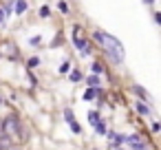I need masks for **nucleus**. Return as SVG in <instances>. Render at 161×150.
<instances>
[{"instance_id": "nucleus-1", "label": "nucleus", "mask_w": 161, "mask_h": 150, "mask_svg": "<svg viewBox=\"0 0 161 150\" xmlns=\"http://www.w3.org/2000/svg\"><path fill=\"white\" fill-rule=\"evenodd\" d=\"M93 36H95V40H97L99 44H104L108 58H110L115 64H121V62H124V47H121V42H119L117 38H113V36H108V33H104V31H95Z\"/></svg>"}, {"instance_id": "nucleus-2", "label": "nucleus", "mask_w": 161, "mask_h": 150, "mask_svg": "<svg viewBox=\"0 0 161 150\" xmlns=\"http://www.w3.org/2000/svg\"><path fill=\"white\" fill-rule=\"evenodd\" d=\"M3 135H7V137H11V139H16V137L20 135V128H18L16 117H7V119L3 121Z\"/></svg>"}, {"instance_id": "nucleus-3", "label": "nucleus", "mask_w": 161, "mask_h": 150, "mask_svg": "<svg viewBox=\"0 0 161 150\" xmlns=\"http://www.w3.org/2000/svg\"><path fill=\"white\" fill-rule=\"evenodd\" d=\"M73 42H75V47L82 51V55H88V44H86V40H84V36H82V29H80V27H75V29H73Z\"/></svg>"}, {"instance_id": "nucleus-4", "label": "nucleus", "mask_w": 161, "mask_h": 150, "mask_svg": "<svg viewBox=\"0 0 161 150\" xmlns=\"http://www.w3.org/2000/svg\"><path fill=\"white\" fill-rule=\"evenodd\" d=\"M64 117H66V121H69V126L73 128V132H80V124L75 121V115H73L71 110H64Z\"/></svg>"}, {"instance_id": "nucleus-5", "label": "nucleus", "mask_w": 161, "mask_h": 150, "mask_svg": "<svg viewBox=\"0 0 161 150\" xmlns=\"http://www.w3.org/2000/svg\"><path fill=\"white\" fill-rule=\"evenodd\" d=\"M126 141H128V143H130V146H132L135 150H143V141H141V139H139L137 135H132V137H128Z\"/></svg>"}, {"instance_id": "nucleus-6", "label": "nucleus", "mask_w": 161, "mask_h": 150, "mask_svg": "<svg viewBox=\"0 0 161 150\" xmlns=\"http://www.w3.org/2000/svg\"><path fill=\"white\" fill-rule=\"evenodd\" d=\"M11 143H14V139H11V137L0 135V150H9V148H11Z\"/></svg>"}, {"instance_id": "nucleus-7", "label": "nucleus", "mask_w": 161, "mask_h": 150, "mask_svg": "<svg viewBox=\"0 0 161 150\" xmlns=\"http://www.w3.org/2000/svg\"><path fill=\"white\" fill-rule=\"evenodd\" d=\"M27 11V0H16V14H25Z\"/></svg>"}, {"instance_id": "nucleus-8", "label": "nucleus", "mask_w": 161, "mask_h": 150, "mask_svg": "<svg viewBox=\"0 0 161 150\" xmlns=\"http://www.w3.org/2000/svg\"><path fill=\"white\" fill-rule=\"evenodd\" d=\"M93 97H97V88H88V91L84 93V99H88V102H91Z\"/></svg>"}, {"instance_id": "nucleus-9", "label": "nucleus", "mask_w": 161, "mask_h": 150, "mask_svg": "<svg viewBox=\"0 0 161 150\" xmlns=\"http://www.w3.org/2000/svg\"><path fill=\"white\" fill-rule=\"evenodd\" d=\"M137 110H139L141 115H148V113H150V108H148L143 102H137Z\"/></svg>"}, {"instance_id": "nucleus-10", "label": "nucleus", "mask_w": 161, "mask_h": 150, "mask_svg": "<svg viewBox=\"0 0 161 150\" xmlns=\"http://www.w3.org/2000/svg\"><path fill=\"white\" fill-rule=\"evenodd\" d=\"M88 121H91L93 126H97V124H99V115H97L95 110H93V113H88Z\"/></svg>"}, {"instance_id": "nucleus-11", "label": "nucleus", "mask_w": 161, "mask_h": 150, "mask_svg": "<svg viewBox=\"0 0 161 150\" xmlns=\"http://www.w3.org/2000/svg\"><path fill=\"white\" fill-rule=\"evenodd\" d=\"M71 80H73V82L82 80V73H80V71H73V73H71Z\"/></svg>"}, {"instance_id": "nucleus-12", "label": "nucleus", "mask_w": 161, "mask_h": 150, "mask_svg": "<svg viewBox=\"0 0 161 150\" xmlns=\"http://www.w3.org/2000/svg\"><path fill=\"white\" fill-rule=\"evenodd\" d=\"M88 84H91L93 88H97V86H99V80H97V77H88Z\"/></svg>"}, {"instance_id": "nucleus-13", "label": "nucleus", "mask_w": 161, "mask_h": 150, "mask_svg": "<svg viewBox=\"0 0 161 150\" xmlns=\"http://www.w3.org/2000/svg\"><path fill=\"white\" fill-rule=\"evenodd\" d=\"M102 71H104V69H102V64H97V62H95V64H93V73H102Z\"/></svg>"}, {"instance_id": "nucleus-14", "label": "nucleus", "mask_w": 161, "mask_h": 150, "mask_svg": "<svg viewBox=\"0 0 161 150\" xmlns=\"http://www.w3.org/2000/svg\"><path fill=\"white\" fill-rule=\"evenodd\" d=\"M38 64H40L38 58H31V60H29V66H38Z\"/></svg>"}, {"instance_id": "nucleus-15", "label": "nucleus", "mask_w": 161, "mask_h": 150, "mask_svg": "<svg viewBox=\"0 0 161 150\" xmlns=\"http://www.w3.org/2000/svg\"><path fill=\"white\" fill-rule=\"evenodd\" d=\"M5 18H7V9H0V22H5Z\"/></svg>"}, {"instance_id": "nucleus-16", "label": "nucleus", "mask_w": 161, "mask_h": 150, "mask_svg": "<svg viewBox=\"0 0 161 150\" xmlns=\"http://www.w3.org/2000/svg\"><path fill=\"white\" fill-rule=\"evenodd\" d=\"M97 132H106V126H104V124H102V121H99V124H97Z\"/></svg>"}, {"instance_id": "nucleus-17", "label": "nucleus", "mask_w": 161, "mask_h": 150, "mask_svg": "<svg viewBox=\"0 0 161 150\" xmlns=\"http://www.w3.org/2000/svg\"><path fill=\"white\" fill-rule=\"evenodd\" d=\"M40 14H42V16L47 18V16H49V7H42V9H40Z\"/></svg>"}, {"instance_id": "nucleus-18", "label": "nucleus", "mask_w": 161, "mask_h": 150, "mask_svg": "<svg viewBox=\"0 0 161 150\" xmlns=\"http://www.w3.org/2000/svg\"><path fill=\"white\" fill-rule=\"evenodd\" d=\"M40 42H42V38H40V36H38V38H31V44H40Z\"/></svg>"}, {"instance_id": "nucleus-19", "label": "nucleus", "mask_w": 161, "mask_h": 150, "mask_svg": "<svg viewBox=\"0 0 161 150\" xmlns=\"http://www.w3.org/2000/svg\"><path fill=\"white\" fill-rule=\"evenodd\" d=\"M66 71H69V62H64V64H62V69H60V73H66Z\"/></svg>"}, {"instance_id": "nucleus-20", "label": "nucleus", "mask_w": 161, "mask_h": 150, "mask_svg": "<svg viewBox=\"0 0 161 150\" xmlns=\"http://www.w3.org/2000/svg\"><path fill=\"white\" fill-rule=\"evenodd\" d=\"M143 3H146V5H152V3H154V0H143Z\"/></svg>"}]
</instances>
